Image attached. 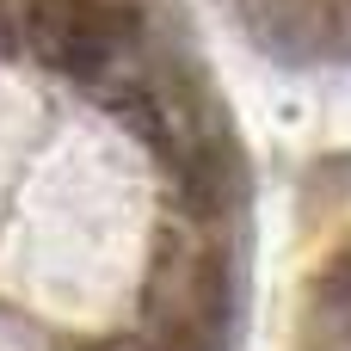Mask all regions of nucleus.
Listing matches in <instances>:
<instances>
[{"instance_id":"7ed1b4c3","label":"nucleus","mask_w":351,"mask_h":351,"mask_svg":"<svg viewBox=\"0 0 351 351\" xmlns=\"http://www.w3.org/2000/svg\"><path fill=\"white\" fill-rule=\"evenodd\" d=\"M247 37L265 56L308 62L333 43V0H234Z\"/></svg>"},{"instance_id":"f257e3e1","label":"nucleus","mask_w":351,"mask_h":351,"mask_svg":"<svg viewBox=\"0 0 351 351\" xmlns=\"http://www.w3.org/2000/svg\"><path fill=\"white\" fill-rule=\"evenodd\" d=\"M148 327H154V339L179 351L222 346V333H228V253L210 241L185 247L167 228L154 271H148Z\"/></svg>"},{"instance_id":"20e7f679","label":"nucleus","mask_w":351,"mask_h":351,"mask_svg":"<svg viewBox=\"0 0 351 351\" xmlns=\"http://www.w3.org/2000/svg\"><path fill=\"white\" fill-rule=\"evenodd\" d=\"M315 296H321V315L351 339V253H339V259L321 271V290H315Z\"/></svg>"},{"instance_id":"f03ea898","label":"nucleus","mask_w":351,"mask_h":351,"mask_svg":"<svg viewBox=\"0 0 351 351\" xmlns=\"http://www.w3.org/2000/svg\"><path fill=\"white\" fill-rule=\"evenodd\" d=\"M136 43V12L111 0H25V49L56 74L99 86Z\"/></svg>"}]
</instances>
